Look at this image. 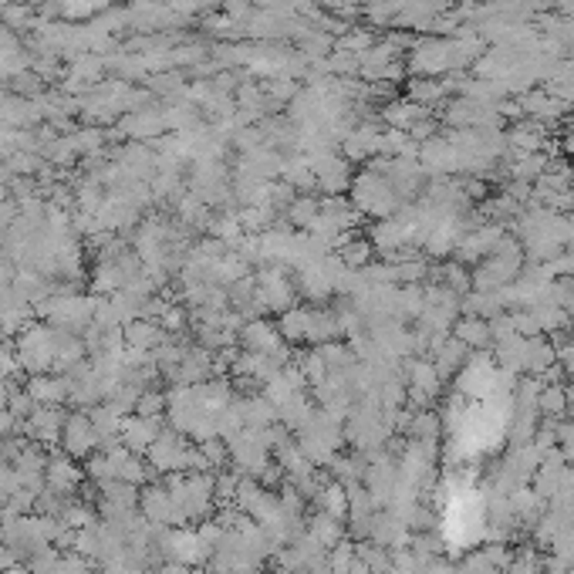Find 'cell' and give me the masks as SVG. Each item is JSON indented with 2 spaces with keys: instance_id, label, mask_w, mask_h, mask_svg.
<instances>
[{
  "instance_id": "2e32d148",
  "label": "cell",
  "mask_w": 574,
  "mask_h": 574,
  "mask_svg": "<svg viewBox=\"0 0 574 574\" xmlns=\"http://www.w3.org/2000/svg\"><path fill=\"white\" fill-rule=\"evenodd\" d=\"M4 574H35V571H31V568H21V564H14V568H7Z\"/></svg>"
},
{
  "instance_id": "9a60e30c",
  "label": "cell",
  "mask_w": 574,
  "mask_h": 574,
  "mask_svg": "<svg viewBox=\"0 0 574 574\" xmlns=\"http://www.w3.org/2000/svg\"><path fill=\"white\" fill-rule=\"evenodd\" d=\"M14 564H17V554H14V550L0 540V574L7 571V568H14Z\"/></svg>"
},
{
  "instance_id": "5bb4252c",
  "label": "cell",
  "mask_w": 574,
  "mask_h": 574,
  "mask_svg": "<svg viewBox=\"0 0 574 574\" xmlns=\"http://www.w3.org/2000/svg\"><path fill=\"white\" fill-rule=\"evenodd\" d=\"M163 409H166V395H159V392H143L139 395V402H135V412H139V416L156 419Z\"/></svg>"
},
{
  "instance_id": "52a82bcc",
  "label": "cell",
  "mask_w": 574,
  "mask_h": 574,
  "mask_svg": "<svg viewBox=\"0 0 574 574\" xmlns=\"http://www.w3.org/2000/svg\"><path fill=\"white\" fill-rule=\"evenodd\" d=\"M64 412L58 406H37L31 419H25V432H31L37 443H54L64 430Z\"/></svg>"
},
{
  "instance_id": "5b68a950",
  "label": "cell",
  "mask_w": 574,
  "mask_h": 574,
  "mask_svg": "<svg viewBox=\"0 0 574 574\" xmlns=\"http://www.w3.org/2000/svg\"><path fill=\"white\" fill-rule=\"evenodd\" d=\"M139 503H143V514L149 517V524H156V527L183 524L169 487H145L143 497H139Z\"/></svg>"
},
{
  "instance_id": "6da1fadb",
  "label": "cell",
  "mask_w": 574,
  "mask_h": 574,
  "mask_svg": "<svg viewBox=\"0 0 574 574\" xmlns=\"http://www.w3.org/2000/svg\"><path fill=\"white\" fill-rule=\"evenodd\" d=\"M409 72L416 78H440L446 72H460L453 37H419L409 45Z\"/></svg>"
},
{
  "instance_id": "8992f818",
  "label": "cell",
  "mask_w": 574,
  "mask_h": 574,
  "mask_svg": "<svg viewBox=\"0 0 574 574\" xmlns=\"http://www.w3.org/2000/svg\"><path fill=\"white\" fill-rule=\"evenodd\" d=\"M517 102H520V112H524V115H530L534 122H540V125H544V122H558L564 115V108H568L561 98L554 95V92H544V88L524 92V95L517 98Z\"/></svg>"
},
{
  "instance_id": "ba28073f",
  "label": "cell",
  "mask_w": 574,
  "mask_h": 574,
  "mask_svg": "<svg viewBox=\"0 0 574 574\" xmlns=\"http://www.w3.org/2000/svg\"><path fill=\"white\" fill-rule=\"evenodd\" d=\"M122 443H125V450H132V453H149V446L156 443L159 436V419L153 416H132L122 422Z\"/></svg>"
},
{
  "instance_id": "30bf717a",
  "label": "cell",
  "mask_w": 574,
  "mask_h": 574,
  "mask_svg": "<svg viewBox=\"0 0 574 574\" xmlns=\"http://www.w3.org/2000/svg\"><path fill=\"white\" fill-rule=\"evenodd\" d=\"M243 341L251 351H261V355H277V359H284V351H281V335H277L274 328L267 322H251L243 328Z\"/></svg>"
},
{
  "instance_id": "8fae6325",
  "label": "cell",
  "mask_w": 574,
  "mask_h": 574,
  "mask_svg": "<svg viewBox=\"0 0 574 574\" xmlns=\"http://www.w3.org/2000/svg\"><path fill=\"white\" fill-rule=\"evenodd\" d=\"M456 338L463 341L467 348H487L493 345V332L487 318H477V314H463L456 322Z\"/></svg>"
},
{
  "instance_id": "3957f363",
  "label": "cell",
  "mask_w": 574,
  "mask_h": 574,
  "mask_svg": "<svg viewBox=\"0 0 574 574\" xmlns=\"http://www.w3.org/2000/svg\"><path fill=\"white\" fill-rule=\"evenodd\" d=\"M294 298V287L287 281L284 271H263L257 277V304H261V312H287V304Z\"/></svg>"
},
{
  "instance_id": "7c38bea8",
  "label": "cell",
  "mask_w": 574,
  "mask_h": 574,
  "mask_svg": "<svg viewBox=\"0 0 574 574\" xmlns=\"http://www.w3.org/2000/svg\"><path fill=\"white\" fill-rule=\"evenodd\" d=\"M450 95V84L443 78H416V82L409 84V102H416V105H440L446 102Z\"/></svg>"
},
{
  "instance_id": "7a4b0ae2",
  "label": "cell",
  "mask_w": 574,
  "mask_h": 574,
  "mask_svg": "<svg viewBox=\"0 0 574 574\" xmlns=\"http://www.w3.org/2000/svg\"><path fill=\"white\" fill-rule=\"evenodd\" d=\"M351 200L359 206L361 213H371L375 220H385V216H395L402 210V200L399 193L389 186L385 176H379L375 169H361L355 183H351Z\"/></svg>"
},
{
  "instance_id": "277c9868",
  "label": "cell",
  "mask_w": 574,
  "mask_h": 574,
  "mask_svg": "<svg viewBox=\"0 0 574 574\" xmlns=\"http://www.w3.org/2000/svg\"><path fill=\"white\" fill-rule=\"evenodd\" d=\"M61 440H64V450H68V456H78V460H84V456H92V450H98V432H95V422H92V416H68V422H64V430H61Z\"/></svg>"
},
{
  "instance_id": "4fadbf2b",
  "label": "cell",
  "mask_w": 574,
  "mask_h": 574,
  "mask_svg": "<svg viewBox=\"0 0 574 574\" xmlns=\"http://www.w3.org/2000/svg\"><path fill=\"white\" fill-rule=\"evenodd\" d=\"M538 409L544 416H564L568 412V392L564 385H544V392L538 399Z\"/></svg>"
},
{
  "instance_id": "9c48e42d",
  "label": "cell",
  "mask_w": 574,
  "mask_h": 574,
  "mask_svg": "<svg viewBox=\"0 0 574 574\" xmlns=\"http://www.w3.org/2000/svg\"><path fill=\"white\" fill-rule=\"evenodd\" d=\"M45 483H48V490L68 497L82 483V470L74 467L68 456H54V460H48V467H45Z\"/></svg>"
}]
</instances>
